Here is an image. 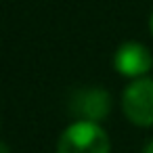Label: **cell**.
<instances>
[{
    "instance_id": "6",
    "label": "cell",
    "mask_w": 153,
    "mask_h": 153,
    "mask_svg": "<svg viewBox=\"0 0 153 153\" xmlns=\"http://www.w3.org/2000/svg\"><path fill=\"white\" fill-rule=\"evenodd\" d=\"M149 27H151V34H153V13H151V19H149Z\"/></svg>"
},
{
    "instance_id": "2",
    "label": "cell",
    "mask_w": 153,
    "mask_h": 153,
    "mask_svg": "<svg viewBox=\"0 0 153 153\" xmlns=\"http://www.w3.org/2000/svg\"><path fill=\"white\" fill-rule=\"evenodd\" d=\"M122 111L134 126H153V80L138 78L130 82L122 94Z\"/></svg>"
},
{
    "instance_id": "3",
    "label": "cell",
    "mask_w": 153,
    "mask_h": 153,
    "mask_svg": "<svg viewBox=\"0 0 153 153\" xmlns=\"http://www.w3.org/2000/svg\"><path fill=\"white\" fill-rule=\"evenodd\" d=\"M69 111L82 122H103L111 111V94L103 88H82L69 101Z\"/></svg>"
},
{
    "instance_id": "1",
    "label": "cell",
    "mask_w": 153,
    "mask_h": 153,
    "mask_svg": "<svg viewBox=\"0 0 153 153\" xmlns=\"http://www.w3.org/2000/svg\"><path fill=\"white\" fill-rule=\"evenodd\" d=\"M109 136L97 122H74L57 143V153H109Z\"/></svg>"
},
{
    "instance_id": "5",
    "label": "cell",
    "mask_w": 153,
    "mask_h": 153,
    "mask_svg": "<svg viewBox=\"0 0 153 153\" xmlns=\"http://www.w3.org/2000/svg\"><path fill=\"white\" fill-rule=\"evenodd\" d=\"M143 153H153V140H149V143L145 145V149H143Z\"/></svg>"
},
{
    "instance_id": "4",
    "label": "cell",
    "mask_w": 153,
    "mask_h": 153,
    "mask_svg": "<svg viewBox=\"0 0 153 153\" xmlns=\"http://www.w3.org/2000/svg\"><path fill=\"white\" fill-rule=\"evenodd\" d=\"M113 67L122 76L138 80L153 67V55L140 42H124L113 55Z\"/></svg>"
}]
</instances>
